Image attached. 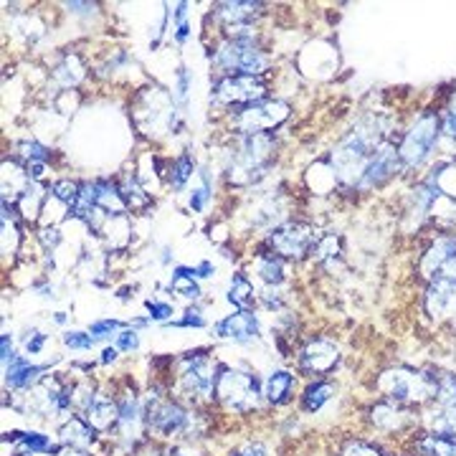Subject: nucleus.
<instances>
[{
	"label": "nucleus",
	"instance_id": "obj_1",
	"mask_svg": "<svg viewBox=\"0 0 456 456\" xmlns=\"http://www.w3.org/2000/svg\"><path fill=\"white\" fill-rule=\"evenodd\" d=\"M276 148L272 132L264 134H239L236 148L226 157V173L228 180L239 185H251L259 182L261 178L269 175L272 168V155Z\"/></svg>",
	"mask_w": 456,
	"mask_h": 456
},
{
	"label": "nucleus",
	"instance_id": "obj_2",
	"mask_svg": "<svg viewBox=\"0 0 456 456\" xmlns=\"http://www.w3.org/2000/svg\"><path fill=\"white\" fill-rule=\"evenodd\" d=\"M213 63L223 71V77H261L272 61L253 36H233L216 49Z\"/></svg>",
	"mask_w": 456,
	"mask_h": 456
},
{
	"label": "nucleus",
	"instance_id": "obj_3",
	"mask_svg": "<svg viewBox=\"0 0 456 456\" xmlns=\"http://www.w3.org/2000/svg\"><path fill=\"white\" fill-rule=\"evenodd\" d=\"M216 395L231 411H251L261 398V383L256 372H241L221 365L216 370Z\"/></svg>",
	"mask_w": 456,
	"mask_h": 456
},
{
	"label": "nucleus",
	"instance_id": "obj_4",
	"mask_svg": "<svg viewBox=\"0 0 456 456\" xmlns=\"http://www.w3.org/2000/svg\"><path fill=\"white\" fill-rule=\"evenodd\" d=\"M289 117V107L279 99H261L251 104L236 107L231 114V127L236 134H264Z\"/></svg>",
	"mask_w": 456,
	"mask_h": 456
},
{
	"label": "nucleus",
	"instance_id": "obj_5",
	"mask_svg": "<svg viewBox=\"0 0 456 456\" xmlns=\"http://www.w3.org/2000/svg\"><path fill=\"white\" fill-rule=\"evenodd\" d=\"M436 137H439V120H436V114L431 112L421 114L398 150V157L403 160V165L406 168H418L428 155H431V150H434Z\"/></svg>",
	"mask_w": 456,
	"mask_h": 456
},
{
	"label": "nucleus",
	"instance_id": "obj_6",
	"mask_svg": "<svg viewBox=\"0 0 456 456\" xmlns=\"http://www.w3.org/2000/svg\"><path fill=\"white\" fill-rule=\"evenodd\" d=\"M261 99H267V84L261 77H221L211 91V102L226 107L233 104V109Z\"/></svg>",
	"mask_w": 456,
	"mask_h": 456
},
{
	"label": "nucleus",
	"instance_id": "obj_7",
	"mask_svg": "<svg viewBox=\"0 0 456 456\" xmlns=\"http://www.w3.org/2000/svg\"><path fill=\"white\" fill-rule=\"evenodd\" d=\"M182 388L193 398H213L216 395V372L211 368V360L205 350L185 352L182 358Z\"/></svg>",
	"mask_w": 456,
	"mask_h": 456
},
{
	"label": "nucleus",
	"instance_id": "obj_8",
	"mask_svg": "<svg viewBox=\"0 0 456 456\" xmlns=\"http://www.w3.org/2000/svg\"><path fill=\"white\" fill-rule=\"evenodd\" d=\"M264 13V3H251V0H236V3H218L213 8V21L223 26L228 38L233 36H251L253 21Z\"/></svg>",
	"mask_w": 456,
	"mask_h": 456
},
{
	"label": "nucleus",
	"instance_id": "obj_9",
	"mask_svg": "<svg viewBox=\"0 0 456 456\" xmlns=\"http://www.w3.org/2000/svg\"><path fill=\"white\" fill-rule=\"evenodd\" d=\"M315 233L312 228L304 223H287L272 231L269 236V246H272V251L281 259H302L304 253L312 251V246H315Z\"/></svg>",
	"mask_w": 456,
	"mask_h": 456
},
{
	"label": "nucleus",
	"instance_id": "obj_10",
	"mask_svg": "<svg viewBox=\"0 0 456 456\" xmlns=\"http://www.w3.org/2000/svg\"><path fill=\"white\" fill-rule=\"evenodd\" d=\"M145 421L157 434L173 436L190 426V416L185 408H180L173 400H155V403L150 400L148 408H145Z\"/></svg>",
	"mask_w": 456,
	"mask_h": 456
},
{
	"label": "nucleus",
	"instance_id": "obj_11",
	"mask_svg": "<svg viewBox=\"0 0 456 456\" xmlns=\"http://www.w3.org/2000/svg\"><path fill=\"white\" fill-rule=\"evenodd\" d=\"M216 337L223 340H233V343H253L259 337V320L253 317L251 309H239L236 315L223 317L221 322L213 327Z\"/></svg>",
	"mask_w": 456,
	"mask_h": 456
},
{
	"label": "nucleus",
	"instance_id": "obj_12",
	"mask_svg": "<svg viewBox=\"0 0 456 456\" xmlns=\"http://www.w3.org/2000/svg\"><path fill=\"white\" fill-rule=\"evenodd\" d=\"M337 363V347L324 340V337H317V340H309L307 347L299 352V368L309 375H322V372L332 370Z\"/></svg>",
	"mask_w": 456,
	"mask_h": 456
},
{
	"label": "nucleus",
	"instance_id": "obj_13",
	"mask_svg": "<svg viewBox=\"0 0 456 456\" xmlns=\"http://www.w3.org/2000/svg\"><path fill=\"white\" fill-rule=\"evenodd\" d=\"M395 165H398V150H393L391 145H383V148L375 150L372 160L368 162L363 178H360V188H375L380 182L386 180L391 173H395Z\"/></svg>",
	"mask_w": 456,
	"mask_h": 456
},
{
	"label": "nucleus",
	"instance_id": "obj_14",
	"mask_svg": "<svg viewBox=\"0 0 456 456\" xmlns=\"http://www.w3.org/2000/svg\"><path fill=\"white\" fill-rule=\"evenodd\" d=\"M46 370H49V365H31L26 358L15 355V358L6 365V383L13 388V391H26V388L33 386L36 380H38V375Z\"/></svg>",
	"mask_w": 456,
	"mask_h": 456
},
{
	"label": "nucleus",
	"instance_id": "obj_15",
	"mask_svg": "<svg viewBox=\"0 0 456 456\" xmlns=\"http://www.w3.org/2000/svg\"><path fill=\"white\" fill-rule=\"evenodd\" d=\"M61 443L71 446V449H89L91 443H94V436H97V428L91 426L86 418H69V421L61 426Z\"/></svg>",
	"mask_w": 456,
	"mask_h": 456
},
{
	"label": "nucleus",
	"instance_id": "obj_16",
	"mask_svg": "<svg viewBox=\"0 0 456 456\" xmlns=\"http://www.w3.org/2000/svg\"><path fill=\"white\" fill-rule=\"evenodd\" d=\"M84 416L97 431H107V428L117 426V421H120V406L112 398L97 395V398L91 400V406L84 411Z\"/></svg>",
	"mask_w": 456,
	"mask_h": 456
},
{
	"label": "nucleus",
	"instance_id": "obj_17",
	"mask_svg": "<svg viewBox=\"0 0 456 456\" xmlns=\"http://www.w3.org/2000/svg\"><path fill=\"white\" fill-rule=\"evenodd\" d=\"M294 393V375L287 370H274L267 378V388H264V395L272 406H284L287 400H292Z\"/></svg>",
	"mask_w": 456,
	"mask_h": 456
},
{
	"label": "nucleus",
	"instance_id": "obj_18",
	"mask_svg": "<svg viewBox=\"0 0 456 456\" xmlns=\"http://www.w3.org/2000/svg\"><path fill=\"white\" fill-rule=\"evenodd\" d=\"M256 274L261 276V281H267L269 287H279L284 281V261L274 251L259 253L256 256Z\"/></svg>",
	"mask_w": 456,
	"mask_h": 456
},
{
	"label": "nucleus",
	"instance_id": "obj_19",
	"mask_svg": "<svg viewBox=\"0 0 456 456\" xmlns=\"http://www.w3.org/2000/svg\"><path fill=\"white\" fill-rule=\"evenodd\" d=\"M170 289L178 292L185 299H198L201 297V287L196 281V267H175L173 269V279H170Z\"/></svg>",
	"mask_w": 456,
	"mask_h": 456
},
{
	"label": "nucleus",
	"instance_id": "obj_20",
	"mask_svg": "<svg viewBox=\"0 0 456 456\" xmlns=\"http://www.w3.org/2000/svg\"><path fill=\"white\" fill-rule=\"evenodd\" d=\"M120 193L122 201H125L127 211H140V208H148L152 198L148 196V190L142 188L140 180L134 175H127L125 180L120 182Z\"/></svg>",
	"mask_w": 456,
	"mask_h": 456
},
{
	"label": "nucleus",
	"instance_id": "obj_21",
	"mask_svg": "<svg viewBox=\"0 0 456 456\" xmlns=\"http://www.w3.org/2000/svg\"><path fill=\"white\" fill-rule=\"evenodd\" d=\"M332 395H335V386L327 383V380H315V383H309L307 391H304V395H302L304 411H307V414H317Z\"/></svg>",
	"mask_w": 456,
	"mask_h": 456
},
{
	"label": "nucleus",
	"instance_id": "obj_22",
	"mask_svg": "<svg viewBox=\"0 0 456 456\" xmlns=\"http://www.w3.org/2000/svg\"><path fill=\"white\" fill-rule=\"evenodd\" d=\"M228 302L239 309H251L253 307V284L249 281L246 274H233L231 276V289H228Z\"/></svg>",
	"mask_w": 456,
	"mask_h": 456
},
{
	"label": "nucleus",
	"instance_id": "obj_23",
	"mask_svg": "<svg viewBox=\"0 0 456 456\" xmlns=\"http://www.w3.org/2000/svg\"><path fill=\"white\" fill-rule=\"evenodd\" d=\"M43 198H46V193H43V188L38 185V182H29L26 188L18 193V201H21V211L26 218H36L38 213H41V203Z\"/></svg>",
	"mask_w": 456,
	"mask_h": 456
},
{
	"label": "nucleus",
	"instance_id": "obj_24",
	"mask_svg": "<svg viewBox=\"0 0 456 456\" xmlns=\"http://www.w3.org/2000/svg\"><path fill=\"white\" fill-rule=\"evenodd\" d=\"M193 170H196V160L190 157V152H182L180 157L173 162V168H170V175H168L170 188H173V190H182V188H185V182L190 180Z\"/></svg>",
	"mask_w": 456,
	"mask_h": 456
},
{
	"label": "nucleus",
	"instance_id": "obj_25",
	"mask_svg": "<svg viewBox=\"0 0 456 456\" xmlns=\"http://www.w3.org/2000/svg\"><path fill=\"white\" fill-rule=\"evenodd\" d=\"M201 180H203V185L201 188H193L190 190V198H188V205L193 213H201L208 205V201H211V193H213V185H211V173L208 170H201Z\"/></svg>",
	"mask_w": 456,
	"mask_h": 456
},
{
	"label": "nucleus",
	"instance_id": "obj_26",
	"mask_svg": "<svg viewBox=\"0 0 456 456\" xmlns=\"http://www.w3.org/2000/svg\"><path fill=\"white\" fill-rule=\"evenodd\" d=\"M21 443L23 449H29L31 454H51V451H56V446H54L49 436L38 434V431H23Z\"/></svg>",
	"mask_w": 456,
	"mask_h": 456
},
{
	"label": "nucleus",
	"instance_id": "obj_27",
	"mask_svg": "<svg viewBox=\"0 0 456 456\" xmlns=\"http://www.w3.org/2000/svg\"><path fill=\"white\" fill-rule=\"evenodd\" d=\"M54 79H56L58 84H63V86L77 84L79 79H81V63H79V58H77V56L63 58L61 66H58V69L54 71Z\"/></svg>",
	"mask_w": 456,
	"mask_h": 456
},
{
	"label": "nucleus",
	"instance_id": "obj_28",
	"mask_svg": "<svg viewBox=\"0 0 456 456\" xmlns=\"http://www.w3.org/2000/svg\"><path fill=\"white\" fill-rule=\"evenodd\" d=\"M140 403H137V400L134 398H129V395H127V398H122L120 400V421H117V426L122 428V431H129V428L132 426H137V421H140Z\"/></svg>",
	"mask_w": 456,
	"mask_h": 456
},
{
	"label": "nucleus",
	"instance_id": "obj_29",
	"mask_svg": "<svg viewBox=\"0 0 456 456\" xmlns=\"http://www.w3.org/2000/svg\"><path fill=\"white\" fill-rule=\"evenodd\" d=\"M18 150H21V157L26 162H43V165H46V162L51 160V150L36 140H23L21 145H18Z\"/></svg>",
	"mask_w": 456,
	"mask_h": 456
},
{
	"label": "nucleus",
	"instance_id": "obj_30",
	"mask_svg": "<svg viewBox=\"0 0 456 456\" xmlns=\"http://www.w3.org/2000/svg\"><path fill=\"white\" fill-rule=\"evenodd\" d=\"M49 193H51L54 198H56V201H61V203L71 205L74 201H77V196H79V182L58 180V182H54V185H51Z\"/></svg>",
	"mask_w": 456,
	"mask_h": 456
},
{
	"label": "nucleus",
	"instance_id": "obj_31",
	"mask_svg": "<svg viewBox=\"0 0 456 456\" xmlns=\"http://www.w3.org/2000/svg\"><path fill=\"white\" fill-rule=\"evenodd\" d=\"M94 343H97V337L91 332H66L63 335V345L71 347V350H91Z\"/></svg>",
	"mask_w": 456,
	"mask_h": 456
},
{
	"label": "nucleus",
	"instance_id": "obj_32",
	"mask_svg": "<svg viewBox=\"0 0 456 456\" xmlns=\"http://www.w3.org/2000/svg\"><path fill=\"white\" fill-rule=\"evenodd\" d=\"M168 327H205V317L201 315V309H196V307H190V309H185L182 312V317L180 320H175V322H165Z\"/></svg>",
	"mask_w": 456,
	"mask_h": 456
},
{
	"label": "nucleus",
	"instance_id": "obj_33",
	"mask_svg": "<svg viewBox=\"0 0 456 456\" xmlns=\"http://www.w3.org/2000/svg\"><path fill=\"white\" fill-rule=\"evenodd\" d=\"M122 327H125V322H120V320H97V322L89 324V332L97 337V340H104V337L122 330Z\"/></svg>",
	"mask_w": 456,
	"mask_h": 456
},
{
	"label": "nucleus",
	"instance_id": "obj_34",
	"mask_svg": "<svg viewBox=\"0 0 456 456\" xmlns=\"http://www.w3.org/2000/svg\"><path fill=\"white\" fill-rule=\"evenodd\" d=\"M190 81H193V79H190V74H188V69H185V66H180V69H178V74H175V94H173V99H175V102H180V104H185V102H188V91H190Z\"/></svg>",
	"mask_w": 456,
	"mask_h": 456
},
{
	"label": "nucleus",
	"instance_id": "obj_35",
	"mask_svg": "<svg viewBox=\"0 0 456 456\" xmlns=\"http://www.w3.org/2000/svg\"><path fill=\"white\" fill-rule=\"evenodd\" d=\"M145 307H148V312H150V320H155V322H170V317H173V307H170L168 302L148 299Z\"/></svg>",
	"mask_w": 456,
	"mask_h": 456
},
{
	"label": "nucleus",
	"instance_id": "obj_36",
	"mask_svg": "<svg viewBox=\"0 0 456 456\" xmlns=\"http://www.w3.org/2000/svg\"><path fill=\"white\" fill-rule=\"evenodd\" d=\"M117 347L125 352L140 350V335H137L134 330H122L120 335H117Z\"/></svg>",
	"mask_w": 456,
	"mask_h": 456
},
{
	"label": "nucleus",
	"instance_id": "obj_37",
	"mask_svg": "<svg viewBox=\"0 0 456 456\" xmlns=\"http://www.w3.org/2000/svg\"><path fill=\"white\" fill-rule=\"evenodd\" d=\"M38 239H41L43 249H49V251H51V249H56V246L61 244V231L51 226V228H43V231L38 233Z\"/></svg>",
	"mask_w": 456,
	"mask_h": 456
},
{
	"label": "nucleus",
	"instance_id": "obj_38",
	"mask_svg": "<svg viewBox=\"0 0 456 456\" xmlns=\"http://www.w3.org/2000/svg\"><path fill=\"white\" fill-rule=\"evenodd\" d=\"M43 345H46V335H43V332H31V337H26V350H29L31 355L41 352Z\"/></svg>",
	"mask_w": 456,
	"mask_h": 456
},
{
	"label": "nucleus",
	"instance_id": "obj_39",
	"mask_svg": "<svg viewBox=\"0 0 456 456\" xmlns=\"http://www.w3.org/2000/svg\"><path fill=\"white\" fill-rule=\"evenodd\" d=\"M231 456H267V449H264V443H246V446L233 451Z\"/></svg>",
	"mask_w": 456,
	"mask_h": 456
},
{
	"label": "nucleus",
	"instance_id": "obj_40",
	"mask_svg": "<svg viewBox=\"0 0 456 456\" xmlns=\"http://www.w3.org/2000/svg\"><path fill=\"white\" fill-rule=\"evenodd\" d=\"M0 350H3V355H0V358H3V363H10V360L15 358V352H13V343H10V335H3L0 337Z\"/></svg>",
	"mask_w": 456,
	"mask_h": 456
},
{
	"label": "nucleus",
	"instance_id": "obj_41",
	"mask_svg": "<svg viewBox=\"0 0 456 456\" xmlns=\"http://www.w3.org/2000/svg\"><path fill=\"white\" fill-rule=\"evenodd\" d=\"M261 302H264V307H267V309H281V307H284V299H281L276 292H264V294H261Z\"/></svg>",
	"mask_w": 456,
	"mask_h": 456
},
{
	"label": "nucleus",
	"instance_id": "obj_42",
	"mask_svg": "<svg viewBox=\"0 0 456 456\" xmlns=\"http://www.w3.org/2000/svg\"><path fill=\"white\" fill-rule=\"evenodd\" d=\"M443 132L449 134L451 140H456V107L454 109H449L446 117H443Z\"/></svg>",
	"mask_w": 456,
	"mask_h": 456
},
{
	"label": "nucleus",
	"instance_id": "obj_43",
	"mask_svg": "<svg viewBox=\"0 0 456 456\" xmlns=\"http://www.w3.org/2000/svg\"><path fill=\"white\" fill-rule=\"evenodd\" d=\"M66 8H69L71 13H77V15H89V13L97 10L94 3H66Z\"/></svg>",
	"mask_w": 456,
	"mask_h": 456
},
{
	"label": "nucleus",
	"instance_id": "obj_44",
	"mask_svg": "<svg viewBox=\"0 0 456 456\" xmlns=\"http://www.w3.org/2000/svg\"><path fill=\"white\" fill-rule=\"evenodd\" d=\"M213 274H216V267H213L211 261H201L196 267V279H208Z\"/></svg>",
	"mask_w": 456,
	"mask_h": 456
},
{
	"label": "nucleus",
	"instance_id": "obj_45",
	"mask_svg": "<svg viewBox=\"0 0 456 456\" xmlns=\"http://www.w3.org/2000/svg\"><path fill=\"white\" fill-rule=\"evenodd\" d=\"M188 36H190V23L185 21V23H180V26H175V33H173V38H175V43H185L188 41Z\"/></svg>",
	"mask_w": 456,
	"mask_h": 456
},
{
	"label": "nucleus",
	"instance_id": "obj_46",
	"mask_svg": "<svg viewBox=\"0 0 456 456\" xmlns=\"http://www.w3.org/2000/svg\"><path fill=\"white\" fill-rule=\"evenodd\" d=\"M185 15H188V3H178L175 10H173V18H175V26L185 23Z\"/></svg>",
	"mask_w": 456,
	"mask_h": 456
},
{
	"label": "nucleus",
	"instance_id": "obj_47",
	"mask_svg": "<svg viewBox=\"0 0 456 456\" xmlns=\"http://www.w3.org/2000/svg\"><path fill=\"white\" fill-rule=\"evenodd\" d=\"M117 360V347H104V352H102V358H99V363L102 365H109Z\"/></svg>",
	"mask_w": 456,
	"mask_h": 456
},
{
	"label": "nucleus",
	"instance_id": "obj_48",
	"mask_svg": "<svg viewBox=\"0 0 456 456\" xmlns=\"http://www.w3.org/2000/svg\"><path fill=\"white\" fill-rule=\"evenodd\" d=\"M63 456H89V454H86L84 449H71V451H66Z\"/></svg>",
	"mask_w": 456,
	"mask_h": 456
},
{
	"label": "nucleus",
	"instance_id": "obj_49",
	"mask_svg": "<svg viewBox=\"0 0 456 456\" xmlns=\"http://www.w3.org/2000/svg\"><path fill=\"white\" fill-rule=\"evenodd\" d=\"M54 320H56L58 324H63V322H66V315H63V312H56V317H54Z\"/></svg>",
	"mask_w": 456,
	"mask_h": 456
},
{
	"label": "nucleus",
	"instance_id": "obj_50",
	"mask_svg": "<svg viewBox=\"0 0 456 456\" xmlns=\"http://www.w3.org/2000/svg\"><path fill=\"white\" fill-rule=\"evenodd\" d=\"M162 264H170V249H165V251H162Z\"/></svg>",
	"mask_w": 456,
	"mask_h": 456
},
{
	"label": "nucleus",
	"instance_id": "obj_51",
	"mask_svg": "<svg viewBox=\"0 0 456 456\" xmlns=\"http://www.w3.org/2000/svg\"><path fill=\"white\" fill-rule=\"evenodd\" d=\"M162 456H180V454H162Z\"/></svg>",
	"mask_w": 456,
	"mask_h": 456
},
{
	"label": "nucleus",
	"instance_id": "obj_52",
	"mask_svg": "<svg viewBox=\"0 0 456 456\" xmlns=\"http://www.w3.org/2000/svg\"><path fill=\"white\" fill-rule=\"evenodd\" d=\"M18 456H33V454H18Z\"/></svg>",
	"mask_w": 456,
	"mask_h": 456
}]
</instances>
